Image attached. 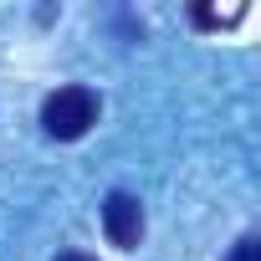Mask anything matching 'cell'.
Segmentation results:
<instances>
[{
  "label": "cell",
  "instance_id": "cell-1",
  "mask_svg": "<svg viewBox=\"0 0 261 261\" xmlns=\"http://www.w3.org/2000/svg\"><path fill=\"white\" fill-rule=\"evenodd\" d=\"M97 113H102V102L82 82H67V87H57V92L41 97V128H46V139H57V144H77L97 123Z\"/></svg>",
  "mask_w": 261,
  "mask_h": 261
},
{
  "label": "cell",
  "instance_id": "cell-2",
  "mask_svg": "<svg viewBox=\"0 0 261 261\" xmlns=\"http://www.w3.org/2000/svg\"><path fill=\"white\" fill-rule=\"evenodd\" d=\"M102 236L118 251H139V241H144V205L128 190H113L102 200Z\"/></svg>",
  "mask_w": 261,
  "mask_h": 261
},
{
  "label": "cell",
  "instance_id": "cell-3",
  "mask_svg": "<svg viewBox=\"0 0 261 261\" xmlns=\"http://www.w3.org/2000/svg\"><path fill=\"white\" fill-rule=\"evenodd\" d=\"M225 261H261V241H256V236H241V241L230 246Z\"/></svg>",
  "mask_w": 261,
  "mask_h": 261
},
{
  "label": "cell",
  "instance_id": "cell-4",
  "mask_svg": "<svg viewBox=\"0 0 261 261\" xmlns=\"http://www.w3.org/2000/svg\"><path fill=\"white\" fill-rule=\"evenodd\" d=\"M57 261H97V256H87V251H62Z\"/></svg>",
  "mask_w": 261,
  "mask_h": 261
}]
</instances>
